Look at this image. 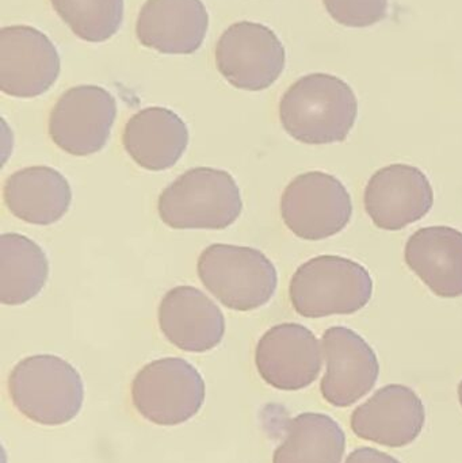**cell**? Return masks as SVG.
I'll list each match as a JSON object with an SVG mask.
<instances>
[{
    "label": "cell",
    "instance_id": "52a82bcc",
    "mask_svg": "<svg viewBox=\"0 0 462 463\" xmlns=\"http://www.w3.org/2000/svg\"><path fill=\"white\" fill-rule=\"evenodd\" d=\"M285 225L304 240L328 239L349 225L353 203L346 187L330 174L311 171L296 176L281 198Z\"/></svg>",
    "mask_w": 462,
    "mask_h": 463
},
{
    "label": "cell",
    "instance_id": "7c38bea8",
    "mask_svg": "<svg viewBox=\"0 0 462 463\" xmlns=\"http://www.w3.org/2000/svg\"><path fill=\"white\" fill-rule=\"evenodd\" d=\"M363 203L366 213L380 230L401 231L431 211L434 192L420 168L392 165L369 179Z\"/></svg>",
    "mask_w": 462,
    "mask_h": 463
},
{
    "label": "cell",
    "instance_id": "e0dca14e",
    "mask_svg": "<svg viewBox=\"0 0 462 463\" xmlns=\"http://www.w3.org/2000/svg\"><path fill=\"white\" fill-rule=\"evenodd\" d=\"M122 143L136 165L157 173L170 170L184 156L189 146V129L178 114L155 106L130 117Z\"/></svg>",
    "mask_w": 462,
    "mask_h": 463
},
{
    "label": "cell",
    "instance_id": "d6986e66",
    "mask_svg": "<svg viewBox=\"0 0 462 463\" xmlns=\"http://www.w3.org/2000/svg\"><path fill=\"white\" fill-rule=\"evenodd\" d=\"M3 198L16 219L27 224L51 225L67 213L72 203V190L59 171L35 165L8 176Z\"/></svg>",
    "mask_w": 462,
    "mask_h": 463
},
{
    "label": "cell",
    "instance_id": "6da1fadb",
    "mask_svg": "<svg viewBox=\"0 0 462 463\" xmlns=\"http://www.w3.org/2000/svg\"><path fill=\"white\" fill-rule=\"evenodd\" d=\"M358 100L352 87L328 73L303 76L279 102L288 135L309 146L342 143L354 127Z\"/></svg>",
    "mask_w": 462,
    "mask_h": 463
},
{
    "label": "cell",
    "instance_id": "cb8c5ba5",
    "mask_svg": "<svg viewBox=\"0 0 462 463\" xmlns=\"http://www.w3.org/2000/svg\"><path fill=\"white\" fill-rule=\"evenodd\" d=\"M346 463H401L393 457L372 448H361L353 451Z\"/></svg>",
    "mask_w": 462,
    "mask_h": 463
},
{
    "label": "cell",
    "instance_id": "ac0fdd59",
    "mask_svg": "<svg viewBox=\"0 0 462 463\" xmlns=\"http://www.w3.org/2000/svg\"><path fill=\"white\" fill-rule=\"evenodd\" d=\"M404 258L436 296H462V232L450 227L422 228L410 237Z\"/></svg>",
    "mask_w": 462,
    "mask_h": 463
},
{
    "label": "cell",
    "instance_id": "5bb4252c",
    "mask_svg": "<svg viewBox=\"0 0 462 463\" xmlns=\"http://www.w3.org/2000/svg\"><path fill=\"white\" fill-rule=\"evenodd\" d=\"M160 331L171 345L187 353H206L222 343V309L200 288L176 286L165 293L157 312Z\"/></svg>",
    "mask_w": 462,
    "mask_h": 463
},
{
    "label": "cell",
    "instance_id": "8992f818",
    "mask_svg": "<svg viewBox=\"0 0 462 463\" xmlns=\"http://www.w3.org/2000/svg\"><path fill=\"white\" fill-rule=\"evenodd\" d=\"M132 400L146 420L159 426H178L203 407L205 383L184 359L163 358L137 373L132 383Z\"/></svg>",
    "mask_w": 462,
    "mask_h": 463
},
{
    "label": "cell",
    "instance_id": "603a6c76",
    "mask_svg": "<svg viewBox=\"0 0 462 463\" xmlns=\"http://www.w3.org/2000/svg\"><path fill=\"white\" fill-rule=\"evenodd\" d=\"M331 18L347 27H369L387 16L388 0H323Z\"/></svg>",
    "mask_w": 462,
    "mask_h": 463
},
{
    "label": "cell",
    "instance_id": "d4e9b609",
    "mask_svg": "<svg viewBox=\"0 0 462 463\" xmlns=\"http://www.w3.org/2000/svg\"><path fill=\"white\" fill-rule=\"evenodd\" d=\"M458 399H460V404L462 407V381L460 385H458Z\"/></svg>",
    "mask_w": 462,
    "mask_h": 463
},
{
    "label": "cell",
    "instance_id": "ba28073f",
    "mask_svg": "<svg viewBox=\"0 0 462 463\" xmlns=\"http://www.w3.org/2000/svg\"><path fill=\"white\" fill-rule=\"evenodd\" d=\"M287 61L284 45L270 27L255 22L231 24L216 45L222 78L239 90L262 91L276 83Z\"/></svg>",
    "mask_w": 462,
    "mask_h": 463
},
{
    "label": "cell",
    "instance_id": "4fadbf2b",
    "mask_svg": "<svg viewBox=\"0 0 462 463\" xmlns=\"http://www.w3.org/2000/svg\"><path fill=\"white\" fill-rule=\"evenodd\" d=\"M322 340L327 370L320 391L331 405L350 407L376 385L380 374L376 353L346 326H331Z\"/></svg>",
    "mask_w": 462,
    "mask_h": 463
},
{
    "label": "cell",
    "instance_id": "30bf717a",
    "mask_svg": "<svg viewBox=\"0 0 462 463\" xmlns=\"http://www.w3.org/2000/svg\"><path fill=\"white\" fill-rule=\"evenodd\" d=\"M61 61L51 40L35 27L0 30V90L14 98L45 94L59 79Z\"/></svg>",
    "mask_w": 462,
    "mask_h": 463
},
{
    "label": "cell",
    "instance_id": "3957f363",
    "mask_svg": "<svg viewBox=\"0 0 462 463\" xmlns=\"http://www.w3.org/2000/svg\"><path fill=\"white\" fill-rule=\"evenodd\" d=\"M16 410L43 426H61L80 412L84 385L78 370L54 355L22 359L8 377Z\"/></svg>",
    "mask_w": 462,
    "mask_h": 463
},
{
    "label": "cell",
    "instance_id": "ffe728a7",
    "mask_svg": "<svg viewBox=\"0 0 462 463\" xmlns=\"http://www.w3.org/2000/svg\"><path fill=\"white\" fill-rule=\"evenodd\" d=\"M49 261L37 242L18 233L0 236V302L26 304L48 282Z\"/></svg>",
    "mask_w": 462,
    "mask_h": 463
},
{
    "label": "cell",
    "instance_id": "5b68a950",
    "mask_svg": "<svg viewBox=\"0 0 462 463\" xmlns=\"http://www.w3.org/2000/svg\"><path fill=\"white\" fill-rule=\"evenodd\" d=\"M198 277L228 309L250 312L270 301L278 274L270 259L250 247L213 244L198 258Z\"/></svg>",
    "mask_w": 462,
    "mask_h": 463
},
{
    "label": "cell",
    "instance_id": "7a4b0ae2",
    "mask_svg": "<svg viewBox=\"0 0 462 463\" xmlns=\"http://www.w3.org/2000/svg\"><path fill=\"white\" fill-rule=\"evenodd\" d=\"M243 211L240 190L227 171L198 167L182 174L159 197L160 220L174 230H225Z\"/></svg>",
    "mask_w": 462,
    "mask_h": 463
},
{
    "label": "cell",
    "instance_id": "9c48e42d",
    "mask_svg": "<svg viewBox=\"0 0 462 463\" xmlns=\"http://www.w3.org/2000/svg\"><path fill=\"white\" fill-rule=\"evenodd\" d=\"M117 117L116 98L99 86H76L65 91L49 116L54 146L72 156L102 151Z\"/></svg>",
    "mask_w": 462,
    "mask_h": 463
},
{
    "label": "cell",
    "instance_id": "9a60e30c",
    "mask_svg": "<svg viewBox=\"0 0 462 463\" xmlns=\"http://www.w3.org/2000/svg\"><path fill=\"white\" fill-rule=\"evenodd\" d=\"M425 420V405L412 389L388 385L353 412L352 429L361 439L404 448L420 437Z\"/></svg>",
    "mask_w": 462,
    "mask_h": 463
},
{
    "label": "cell",
    "instance_id": "277c9868",
    "mask_svg": "<svg viewBox=\"0 0 462 463\" xmlns=\"http://www.w3.org/2000/svg\"><path fill=\"white\" fill-rule=\"evenodd\" d=\"M373 280L363 264L336 255H322L298 267L289 297L298 315L308 318L353 315L371 301Z\"/></svg>",
    "mask_w": 462,
    "mask_h": 463
},
{
    "label": "cell",
    "instance_id": "7402d4cb",
    "mask_svg": "<svg viewBox=\"0 0 462 463\" xmlns=\"http://www.w3.org/2000/svg\"><path fill=\"white\" fill-rule=\"evenodd\" d=\"M73 34L87 43H105L124 21V0H51Z\"/></svg>",
    "mask_w": 462,
    "mask_h": 463
},
{
    "label": "cell",
    "instance_id": "44dd1931",
    "mask_svg": "<svg viewBox=\"0 0 462 463\" xmlns=\"http://www.w3.org/2000/svg\"><path fill=\"white\" fill-rule=\"evenodd\" d=\"M346 449L344 430L330 416L303 413L289 420L287 438L273 463H341Z\"/></svg>",
    "mask_w": 462,
    "mask_h": 463
},
{
    "label": "cell",
    "instance_id": "2e32d148",
    "mask_svg": "<svg viewBox=\"0 0 462 463\" xmlns=\"http://www.w3.org/2000/svg\"><path fill=\"white\" fill-rule=\"evenodd\" d=\"M209 27L203 0H146L138 13L136 35L141 45L165 54H193Z\"/></svg>",
    "mask_w": 462,
    "mask_h": 463
},
{
    "label": "cell",
    "instance_id": "8fae6325",
    "mask_svg": "<svg viewBox=\"0 0 462 463\" xmlns=\"http://www.w3.org/2000/svg\"><path fill=\"white\" fill-rule=\"evenodd\" d=\"M322 347L306 326L284 323L269 329L255 350V364L265 383L279 391H300L322 370Z\"/></svg>",
    "mask_w": 462,
    "mask_h": 463
}]
</instances>
